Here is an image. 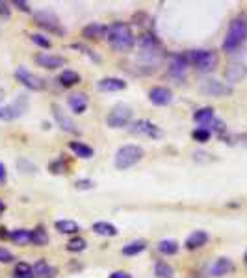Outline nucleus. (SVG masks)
Masks as SVG:
<instances>
[{
    "mask_svg": "<svg viewBox=\"0 0 247 278\" xmlns=\"http://www.w3.org/2000/svg\"><path fill=\"white\" fill-rule=\"evenodd\" d=\"M208 239H210V235L206 230H194L188 237H186L184 247H186L188 251H197V249H203V247L208 243Z\"/></svg>",
    "mask_w": 247,
    "mask_h": 278,
    "instance_id": "nucleus-20",
    "label": "nucleus"
},
{
    "mask_svg": "<svg viewBox=\"0 0 247 278\" xmlns=\"http://www.w3.org/2000/svg\"><path fill=\"white\" fill-rule=\"evenodd\" d=\"M6 180H8V169H6V165L0 161V184H6Z\"/></svg>",
    "mask_w": 247,
    "mask_h": 278,
    "instance_id": "nucleus-47",
    "label": "nucleus"
},
{
    "mask_svg": "<svg viewBox=\"0 0 247 278\" xmlns=\"http://www.w3.org/2000/svg\"><path fill=\"white\" fill-rule=\"evenodd\" d=\"M223 141L227 145H240L247 150V134H236V135H223Z\"/></svg>",
    "mask_w": 247,
    "mask_h": 278,
    "instance_id": "nucleus-38",
    "label": "nucleus"
},
{
    "mask_svg": "<svg viewBox=\"0 0 247 278\" xmlns=\"http://www.w3.org/2000/svg\"><path fill=\"white\" fill-rule=\"evenodd\" d=\"M34 61H36L39 67L49 69V71L59 69V67H64V65L67 63V59H65L64 56H58V54H49V52L36 54V56H34Z\"/></svg>",
    "mask_w": 247,
    "mask_h": 278,
    "instance_id": "nucleus-14",
    "label": "nucleus"
},
{
    "mask_svg": "<svg viewBox=\"0 0 247 278\" xmlns=\"http://www.w3.org/2000/svg\"><path fill=\"white\" fill-rule=\"evenodd\" d=\"M0 17H2V19H10L11 17V8L4 0H0Z\"/></svg>",
    "mask_w": 247,
    "mask_h": 278,
    "instance_id": "nucleus-45",
    "label": "nucleus"
},
{
    "mask_svg": "<svg viewBox=\"0 0 247 278\" xmlns=\"http://www.w3.org/2000/svg\"><path fill=\"white\" fill-rule=\"evenodd\" d=\"M71 48H75V50H80L82 54H86L87 58L91 59L93 63H101V56H97V54L93 52L91 48L86 47V45H82V43H73L71 45Z\"/></svg>",
    "mask_w": 247,
    "mask_h": 278,
    "instance_id": "nucleus-37",
    "label": "nucleus"
},
{
    "mask_svg": "<svg viewBox=\"0 0 247 278\" xmlns=\"http://www.w3.org/2000/svg\"><path fill=\"white\" fill-rule=\"evenodd\" d=\"M4 210H6V204L0 200V214H4Z\"/></svg>",
    "mask_w": 247,
    "mask_h": 278,
    "instance_id": "nucleus-50",
    "label": "nucleus"
},
{
    "mask_svg": "<svg viewBox=\"0 0 247 278\" xmlns=\"http://www.w3.org/2000/svg\"><path fill=\"white\" fill-rule=\"evenodd\" d=\"M17 167H19V171L26 172V175H36V172H38L36 163H32L30 160H24V158L17 160Z\"/></svg>",
    "mask_w": 247,
    "mask_h": 278,
    "instance_id": "nucleus-41",
    "label": "nucleus"
},
{
    "mask_svg": "<svg viewBox=\"0 0 247 278\" xmlns=\"http://www.w3.org/2000/svg\"><path fill=\"white\" fill-rule=\"evenodd\" d=\"M93 187H95V182L91 178H80L75 182V189H78V191H89Z\"/></svg>",
    "mask_w": 247,
    "mask_h": 278,
    "instance_id": "nucleus-42",
    "label": "nucleus"
},
{
    "mask_svg": "<svg viewBox=\"0 0 247 278\" xmlns=\"http://www.w3.org/2000/svg\"><path fill=\"white\" fill-rule=\"evenodd\" d=\"M69 149L73 150V154L82 158V160H91L93 154H95V150L84 141H69Z\"/></svg>",
    "mask_w": 247,
    "mask_h": 278,
    "instance_id": "nucleus-23",
    "label": "nucleus"
},
{
    "mask_svg": "<svg viewBox=\"0 0 247 278\" xmlns=\"http://www.w3.org/2000/svg\"><path fill=\"white\" fill-rule=\"evenodd\" d=\"M215 119V110L212 106L199 108L197 112L194 113V121L201 126V128H208L210 123Z\"/></svg>",
    "mask_w": 247,
    "mask_h": 278,
    "instance_id": "nucleus-21",
    "label": "nucleus"
},
{
    "mask_svg": "<svg viewBox=\"0 0 247 278\" xmlns=\"http://www.w3.org/2000/svg\"><path fill=\"white\" fill-rule=\"evenodd\" d=\"M54 228L59 232V234H67V235H76L80 232V226L78 223L73 219H59L54 223Z\"/></svg>",
    "mask_w": 247,
    "mask_h": 278,
    "instance_id": "nucleus-25",
    "label": "nucleus"
},
{
    "mask_svg": "<svg viewBox=\"0 0 247 278\" xmlns=\"http://www.w3.org/2000/svg\"><path fill=\"white\" fill-rule=\"evenodd\" d=\"M223 78H225V82L229 86L242 82L243 78H247V65L242 63V61H232L223 71Z\"/></svg>",
    "mask_w": 247,
    "mask_h": 278,
    "instance_id": "nucleus-13",
    "label": "nucleus"
},
{
    "mask_svg": "<svg viewBox=\"0 0 247 278\" xmlns=\"http://www.w3.org/2000/svg\"><path fill=\"white\" fill-rule=\"evenodd\" d=\"M13 260H15V258H13V254H11L8 249L0 247V263H11Z\"/></svg>",
    "mask_w": 247,
    "mask_h": 278,
    "instance_id": "nucleus-44",
    "label": "nucleus"
},
{
    "mask_svg": "<svg viewBox=\"0 0 247 278\" xmlns=\"http://www.w3.org/2000/svg\"><path fill=\"white\" fill-rule=\"evenodd\" d=\"M67 104H69V110L75 115H82V113L87 112V106H89V96L86 93H71L67 96Z\"/></svg>",
    "mask_w": 247,
    "mask_h": 278,
    "instance_id": "nucleus-19",
    "label": "nucleus"
},
{
    "mask_svg": "<svg viewBox=\"0 0 247 278\" xmlns=\"http://www.w3.org/2000/svg\"><path fill=\"white\" fill-rule=\"evenodd\" d=\"M15 78L17 82H21L22 86L30 89V91H43L45 87H47V82L41 78V76L34 75L32 71H28L26 67H17L15 71Z\"/></svg>",
    "mask_w": 247,
    "mask_h": 278,
    "instance_id": "nucleus-9",
    "label": "nucleus"
},
{
    "mask_svg": "<svg viewBox=\"0 0 247 278\" xmlns=\"http://www.w3.org/2000/svg\"><path fill=\"white\" fill-rule=\"evenodd\" d=\"M65 247H67V251L69 252H82V251H86L87 243L84 237H80V235H73Z\"/></svg>",
    "mask_w": 247,
    "mask_h": 278,
    "instance_id": "nucleus-34",
    "label": "nucleus"
},
{
    "mask_svg": "<svg viewBox=\"0 0 247 278\" xmlns=\"http://www.w3.org/2000/svg\"><path fill=\"white\" fill-rule=\"evenodd\" d=\"M192 160L197 161V163H212V161H215V156L212 152H206V150H194Z\"/></svg>",
    "mask_w": 247,
    "mask_h": 278,
    "instance_id": "nucleus-36",
    "label": "nucleus"
},
{
    "mask_svg": "<svg viewBox=\"0 0 247 278\" xmlns=\"http://www.w3.org/2000/svg\"><path fill=\"white\" fill-rule=\"evenodd\" d=\"M34 21H36V24H38L39 28H43V30L54 33V36H58V38H64L65 33H67L65 26L61 24V21H59V17L56 15L52 10L36 11V13H34Z\"/></svg>",
    "mask_w": 247,
    "mask_h": 278,
    "instance_id": "nucleus-6",
    "label": "nucleus"
},
{
    "mask_svg": "<svg viewBox=\"0 0 247 278\" xmlns=\"http://www.w3.org/2000/svg\"><path fill=\"white\" fill-rule=\"evenodd\" d=\"M155 276L156 278H175V271L169 263L156 262L155 263Z\"/></svg>",
    "mask_w": 247,
    "mask_h": 278,
    "instance_id": "nucleus-31",
    "label": "nucleus"
},
{
    "mask_svg": "<svg viewBox=\"0 0 247 278\" xmlns=\"http://www.w3.org/2000/svg\"><path fill=\"white\" fill-rule=\"evenodd\" d=\"M13 276L15 278H36L34 276V269L30 263L26 262H19L13 269Z\"/></svg>",
    "mask_w": 247,
    "mask_h": 278,
    "instance_id": "nucleus-32",
    "label": "nucleus"
},
{
    "mask_svg": "<svg viewBox=\"0 0 247 278\" xmlns=\"http://www.w3.org/2000/svg\"><path fill=\"white\" fill-rule=\"evenodd\" d=\"M28 106H30L28 95H17V98L11 104L0 108V121H15L22 117L28 112Z\"/></svg>",
    "mask_w": 247,
    "mask_h": 278,
    "instance_id": "nucleus-8",
    "label": "nucleus"
},
{
    "mask_svg": "<svg viewBox=\"0 0 247 278\" xmlns=\"http://www.w3.org/2000/svg\"><path fill=\"white\" fill-rule=\"evenodd\" d=\"M30 234H32V239H30V243H34L36 247H47L49 245V232L45 230V226H38V228H34V230H30Z\"/></svg>",
    "mask_w": 247,
    "mask_h": 278,
    "instance_id": "nucleus-28",
    "label": "nucleus"
},
{
    "mask_svg": "<svg viewBox=\"0 0 247 278\" xmlns=\"http://www.w3.org/2000/svg\"><path fill=\"white\" fill-rule=\"evenodd\" d=\"M188 69V61L184 58V54H173L171 59H169V67H167V73L169 76L173 78H178V80H182L184 78V73Z\"/></svg>",
    "mask_w": 247,
    "mask_h": 278,
    "instance_id": "nucleus-17",
    "label": "nucleus"
},
{
    "mask_svg": "<svg viewBox=\"0 0 247 278\" xmlns=\"http://www.w3.org/2000/svg\"><path fill=\"white\" fill-rule=\"evenodd\" d=\"M158 252H162L164 256H173L178 252V243L175 239H162L158 241Z\"/></svg>",
    "mask_w": 247,
    "mask_h": 278,
    "instance_id": "nucleus-29",
    "label": "nucleus"
},
{
    "mask_svg": "<svg viewBox=\"0 0 247 278\" xmlns=\"http://www.w3.org/2000/svg\"><path fill=\"white\" fill-rule=\"evenodd\" d=\"M129 132L134 135H143V137H150V139H158L164 135L162 128H158L152 121H147V119L132 121V124L129 126Z\"/></svg>",
    "mask_w": 247,
    "mask_h": 278,
    "instance_id": "nucleus-11",
    "label": "nucleus"
},
{
    "mask_svg": "<svg viewBox=\"0 0 247 278\" xmlns=\"http://www.w3.org/2000/svg\"><path fill=\"white\" fill-rule=\"evenodd\" d=\"M4 98H6V91L2 89V87H0V104L4 102Z\"/></svg>",
    "mask_w": 247,
    "mask_h": 278,
    "instance_id": "nucleus-49",
    "label": "nucleus"
},
{
    "mask_svg": "<svg viewBox=\"0 0 247 278\" xmlns=\"http://www.w3.org/2000/svg\"><path fill=\"white\" fill-rule=\"evenodd\" d=\"M11 6H13V8H17L19 11H24V13H32V8H30V4H28V2H24V0H13V2H11Z\"/></svg>",
    "mask_w": 247,
    "mask_h": 278,
    "instance_id": "nucleus-43",
    "label": "nucleus"
},
{
    "mask_svg": "<svg viewBox=\"0 0 247 278\" xmlns=\"http://www.w3.org/2000/svg\"><path fill=\"white\" fill-rule=\"evenodd\" d=\"M184 58L188 61V65L195 67V71L208 75L212 71H215L218 63H220V56L215 50H188L184 52Z\"/></svg>",
    "mask_w": 247,
    "mask_h": 278,
    "instance_id": "nucleus-3",
    "label": "nucleus"
},
{
    "mask_svg": "<svg viewBox=\"0 0 247 278\" xmlns=\"http://www.w3.org/2000/svg\"><path fill=\"white\" fill-rule=\"evenodd\" d=\"M108 36V26L102 22H89L82 28V38L89 41H101Z\"/></svg>",
    "mask_w": 247,
    "mask_h": 278,
    "instance_id": "nucleus-18",
    "label": "nucleus"
},
{
    "mask_svg": "<svg viewBox=\"0 0 247 278\" xmlns=\"http://www.w3.org/2000/svg\"><path fill=\"white\" fill-rule=\"evenodd\" d=\"M143 156H145V152L140 145H123L113 156V167L117 171H127L130 167H134L136 163H140L143 160Z\"/></svg>",
    "mask_w": 247,
    "mask_h": 278,
    "instance_id": "nucleus-4",
    "label": "nucleus"
},
{
    "mask_svg": "<svg viewBox=\"0 0 247 278\" xmlns=\"http://www.w3.org/2000/svg\"><path fill=\"white\" fill-rule=\"evenodd\" d=\"M208 130H210V132H215V134L220 135V137L227 135V124H225V121H223V119H220V117H215L214 121L210 123Z\"/></svg>",
    "mask_w": 247,
    "mask_h": 278,
    "instance_id": "nucleus-39",
    "label": "nucleus"
},
{
    "mask_svg": "<svg viewBox=\"0 0 247 278\" xmlns=\"http://www.w3.org/2000/svg\"><path fill=\"white\" fill-rule=\"evenodd\" d=\"M108 278H132V274L127 273V271H113V273H110Z\"/></svg>",
    "mask_w": 247,
    "mask_h": 278,
    "instance_id": "nucleus-46",
    "label": "nucleus"
},
{
    "mask_svg": "<svg viewBox=\"0 0 247 278\" xmlns=\"http://www.w3.org/2000/svg\"><path fill=\"white\" fill-rule=\"evenodd\" d=\"M67 169H69V163H67V160H65L64 156H59V158H56V160L49 163V171L52 175H64Z\"/></svg>",
    "mask_w": 247,
    "mask_h": 278,
    "instance_id": "nucleus-33",
    "label": "nucleus"
},
{
    "mask_svg": "<svg viewBox=\"0 0 247 278\" xmlns=\"http://www.w3.org/2000/svg\"><path fill=\"white\" fill-rule=\"evenodd\" d=\"M91 230L97 235H102V237H115V235L119 234L117 226L112 225V223H106V221H97V223H93Z\"/></svg>",
    "mask_w": 247,
    "mask_h": 278,
    "instance_id": "nucleus-24",
    "label": "nucleus"
},
{
    "mask_svg": "<svg viewBox=\"0 0 247 278\" xmlns=\"http://www.w3.org/2000/svg\"><path fill=\"white\" fill-rule=\"evenodd\" d=\"M32 269L36 278H56V274H58V269L52 267L47 260H38L32 265Z\"/></svg>",
    "mask_w": 247,
    "mask_h": 278,
    "instance_id": "nucleus-22",
    "label": "nucleus"
},
{
    "mask_svg": "<svg viewBox=\"0 0 247 278\" xmlns=\"http://www.w3.org/2000/svg\"><path fill=\"white\" fill-rule=\"evenodd\" d=\"M0 239H10V230H6L4 226H0Z\"/></svg>",
    "mask_w": 247,
    "mask_h": 278,
    "instance_id": "nucleus-48",
    "label": "nucleus"
},
{
    "mask_svg": "<svg viewBox=\"0 0 247 278\" xmlns=\"http://www.w3.org/2000/svg\"><path fill=\"white\" fill-rule=\"evenodd\" d=\"M80 75L76 73V71H73V69H65V71H61L59 73V76H58V82H59V86L61 87H73V86H76V84H80Z\"/></svg>",
    "mask_w": 247,
    "mask_h": 278,
    "instance_id": "nucleus-26",
    "label": "nucleus"
},
{
    "mask_svg": "<svg viewBox=\"0 0 247 278\" xmlns=\"http://www.w3.org/2000/svg\"><path fill=\"white\" fill-rule=\"evenodd\" d=\"M243 262H245V265H247V252H245V256H243Z\"/></svg>",
    "mask_w": 247,
    "mask_h": 278,
    "instance_id": "nucleus-51",
    "label": "nucleus"
},
{
    "mask_svg": "<svg viewBox=\"0 0 247 278\" xmlns=\"http://www.w3.org/2000/svg\"><path fill=\"white\" fill-rule=\"evenodd\" d=\"M245 39H247V17L238 15L232 19L229 28H227V33L225 38H223L221 48H223L227 54H232L245 43Z\"/></svg>",
    "mask_w": 247,
    "mask_h": 278,
    "instance_id": "nucleus-2",
    "label": "nucleus"
},
{
    "mask_svg": "<svg viewBox=\"0 0 247 278\" xmlns=\"http://www.w3.org/2000/svg\"><path fill=\"white\" fill-rule=\"evenodd\" d=\"M199 91L206 96H215V98H225V96H231L234 93V87L229 86L227 82L218 80V78H206V80L201 82L199 86Z\"/></svg>",
    "mask_w": 247,
    "mask_h": 278,
    "instance_id": "nucleus-7",
    "label": "nucleus"
},
{
    "mask_svg": "<svg viewBox=\"0 0 247 278\" xmlns=\"http://www.w3.org/2000/svg\"><path fill=\"white\" fill-rule=\"evenodd\" d=\"M210 137H212V132H210L208 128H201V126H197V128L192 130V139L197 141V143H208Z\"/></svg>",
    "mask_w": 247,
    "mask_h": 278,
    "instance_id": "nucleus-35",
    "label": "nucleus"
},
{
    "mask_svg": "<svg viewBox=\"0 0 247 278\" xmlns=\"http://www.w3.org/2000/svg\"><path fill=\"white\" fill-rule=\"evenodd\" d=\"M134 119V110L125 104V102H117L115 106L108 112L106 115V124L110 128H129Z\"/></svg>",
    "mask_w": 247,
    "mask_h": 278,
    "instance_id": "nucleus-5",
    "label": "nucleus"
},
{
    "mask_svg": "<svg viewBox=\"0 0 247 278\" xmlns=\"http://www.w3.org/2000/svg\"><path fill=\"white\" fill-rule=\"evenodd\" d=\"M147 96H149L150 104H152V106H156V108L169 106V104L173 102V91L169 89V87H166V86L150 87L149 93H147Z\"/></svg>",
    "mask_w": 247,
    "mask_h": 278,
    "instance_id": "nucleus-12",
    "label": "nucleus"
},
{
    "mask_svg": "<svg viewBox=\"0 0 247 278\" xmlns=\"http://www.w3.org/2000/svg\"><path fill=\"white\" fill-rule=\"evenodd\" d=\"M232 271H234V263H232L231 258L227 256L215 258L214 262H212V265H210V274L214 278H223L227 274H231Z\"/></svg>",
    "mask_w": 247,
    "mask_h": 278,
    "instance_id": "nucleus-16",
    "label": "nucleus"
},
{
    "mask_svg": "<svg viewBox=\"0 0 247 278\" xmlns=\"http://www.w3.org/2000/svg\"><path fill=\"white\" fill-rule=\"evenodd\" d=\"M108 43L113 50H117V52H132V48L136 47V36L132 32V28L130 24L123 21H117L113 22L112 26H108Z\"/></svg>",
    "mask_w": 247,
    "mask_h": 278,
    "instance_id": "nucleus-1",
    "label": "nucleus"
},
{
    "mask_svg": "<svg viewBox=\"0 0 247 278\" xmlns=\"http://www.w3.org/2000/svg\"><path fill=\"white\" fill-rule=\"evenodd\" d=\"M145 249H147L145 239H134L130 241V243H127V245L121 249V252H123V256H138V254H141Z\"/></svg>",
    "mask_w": 247,
    "mask_h": 278,
    "instance_id": "nucleus-27",
    "label": "nucleus"
},
{
    "mask_svg": "<svg viewBox=\"0 0 247 278\" xmlns=\"http://www.w3.org/2000/svg\"><path fill=\"white\" fill-rule=\"evenodd\" d=\"M10 239L17 245H28L30 239H32V234L30 230H24V228H19V230H13L10 232Z\"/></svg>",
    "mask_w": 247,
    "mask_h": 278,
    "instance_id": "nucleus-30",
    "label": "nucleus"
},
{
    "mask_svg": "<svg viewBox=\"0 0 247 278\" xmlns=\"http://www.w3.org/2000/svg\"><path fill=\"white\" fill-rule=\"evenodd\" d=\"M95 87L102 93H117L127 89V82L123 78H117V76H104L95 84Z\"/></svg>",
    "mask_w": 247,
    "mask_h": 278,
    "instance_id": "nucleus-15",
    "label": "nucleus"
},
{
    "mask_svg": "<svg viewBox=\"0 0 247 278\" xmlns=\"http://www.w3.org/2000/svg\"><path fill=\"white\" fill-rule=\"evenodd\" d=\"M52 117H54V123L58 124L59 130H64L67 134H73V135H80V128H78V124L69 117V113L64 112V108L59 106V104H52Z\"/></svg>",
    "mask_w": 247,
    "mask_h": 278,
    "instance_id": "nucleus-10",
    "label": "nucleus"
},
{
    "mask_svg": "<svg viewBox=\"0 0 247 278\" xmlns=\"http://www.w3.org/2000/svg\"><path fill=\"white\" fill-rule=\"evenodd\" d=\"M30 39H32L34 45H38L39 48H45V50H49L50 47H52V43H50L49 38H45L43 33H30Z\"/></svg>",
    "mask_w": 247,
    "mask_h": 278,
    "instance_id": "nucleus-40",
    "label": "nucleus"
}]
</instances>
